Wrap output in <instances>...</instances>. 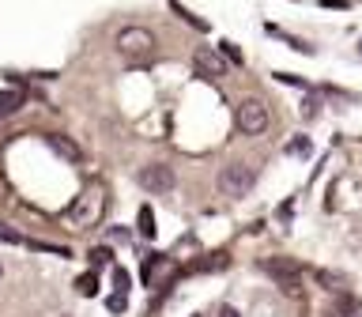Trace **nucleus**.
Listing matches in <instances>:
<instances>
[{
    "mask_svg": "<svg viewBox=\"0 0 362 317\" xmlns=\"http://www.w3.org/2000/svg\"><path fill=\"white\" fill-rule=\"evenodd\" d=\"M136 234H140V238H155V212L147 208V204L140 208V215H136Z\"/></svg>",
    "mask_w": 362,
    "mask_h": 317,
    "instance_id": "nucleus-10",
    "label": "nucleus"
},
{
    "mask_svg": "<svg viewBox=\"0 0 362 317\" xmlns=\"http://www.w3.org/2000/svg\"><path fill=\"white\" fill-rule=\"evenodd\" d=\"M358 57H362V38H358Z\"/></svg>",
    "mask_w": 362,
    "mask_h": 317,
    "instance_id": "nucleus-22",
    "label": "nucleus"
},
{
    "mask_svg": "<svg viewBox=\"0 0 362 317\" xmlns=\"http://www.w3.org/2000/svg\"><path fill=\"white\" fill-rule=\"evenodd\" d=\"M45 144H49L57 155H64L68 163H79V147H76L72 140H68V136H45Z\"/></svg>",
    "mask_w": 362,
    "mask_h": 317,
    "instance_id": "nucleus-9",
    "label": "nucleus"
},
{
    "mask_svg": "<svg viewBox=\"0 0 362 317\" xmlns=\"http://www.w3.org/2000/svg\"><path fill=\"white\" fill-rule=\"evenodd\" d=\"M113 45H117L121 57H147L155 50V34L147 27H121L117 38H113Z\"/></svg>",
    "mask_w": 362,
    "mask_h": 317,
    "instance_id": "nucleus-4",
    "label": "nucleus"
},
{
    "mask_svg": "<svg viewBox=\"0 0 362 317\" xmlns=\"http://www.w3.org/2000/svg\"><path fill=\"white\" fill-rule=\"evenodd\" d=\"M113 287H117L121 294H129V287H132V276L124 268H113Z\"/></svg>",
    "mask_w": 362,
    "mask_h": 317,
    "instance_id": "nucleus-16",
    "label": "nucleus"
},
{
    "mask_svg": "<svg viewBox=\"0 0 362 317\" xmlns=\"http://www.w3.org/2000/svg\"><path fill=\"white\" fill-rule=\"evenodd\" d=\"M0 276H4V265H0Z\"/></svg>",
    "mask_w": 362,
    "mask_h": 317,
    "instance_id": "nucleus-23",
    "label": "nucleus"
},
{
    "mask_svg": "<svg viewBox=\"0 0 362 317\" xmlns=\"http://www.w3.org/2000/svg\"><path fill=\"white\" fill-rule=\"evenodd\" d=\"M219 317H242V313H238L234 306H223V310H219Z\"/></svg>",
    "mask_w": 362,
    "mask_h": 317,
    "instance_id": "nucleus-21",
    "label": "nucleus"
},
{
    "mask_svg": "<svg viewBox=\"0 0 362 317\" xmlns=\"http://www.w3.org/2000/svg\"><path fill=\"white\" fill-rule=\"evenodd\" d=\"M219 50H223V57H226V61H230V64H242V61H245V57L238 53V45H234V42H223Z\"/></svg>",
    "mask_w": 362,
    "mask_h": 317,
    "instance_id": "nucleus-18",
    "label": "nucleus"
},
{
    "mask_svg": "<svg viewBox=\"0 0 362 317\" xmlns=\"http://www.w3.org/2000/svg\"><path fill=\"white\" fill-rule=\"evenodd\" d=\"M102 212H106V189H102V185H87L76 197L72 208H68V223H72L76 231H83V226H95L102 219Z\"/></svg>",
    "mask_w": 362,
    "mask_h": 317,
    "instance_id": "nucleus-1",
    "label": "nucleus"
},
{
    "mask_svg": "<svg viewBox=\"0 0 362 317\" xmlns=\"http://www.w3.org/2000/svg\"><path fill=\"white\" fill-rule=\"evenodd\" d=\"M87 260H90V268H106L110 260H113V249H110V246H95Z\"/></svg>",
    "mask_w": 362,
    "mask_h": 317,
    "instance_id": "nucleus-13",
    "label": "nucleus"
},
{
    "mask_svg": "<svg viewBox=\"0 0 362 317\" xmlns=\"http://www.w3.org/2000/svg\"><path fill=\"white\" fill-rule=\"evenodd\" d=\"M140 185L147 192H155V197H163V192H174L177 174H174V166H166V163H147L140 170Z\"/></svg>",
    "mask_w": 362,
    "mask_h": 317,
    "instance_id": "nucleus-5",
    "label": "nucleus"
},
{
    "mask_svg": "<svg viewBox=\"0 0 362 317\" xmlns=\"http://www.w3.org/2000/svg\"><path fill=\"white\" fill-rule=\"evenodd\" d=\"M76 291L83 294V299H95V294H98V276H95V272L79 276V279H76Z\"/></svg>",
    "mask_w": 362,
    "mask_h": 317,
    "instance_id": "nucleus-12",
    "label": "nucleus"
},
{
    "mask_svg": "<svg viewBox=\"0 0 362 317\" xmlns=\"http://www.w3.org/2000/svg\"><path fill=\"white\" fill-rule=\"evenodd\" d=\"M215 185H219L223 197L238 200V197H245V192L257 185V174H253V166H249V163H226L219 170V178H215Z\"/></svg>",
    "mask_w": 362,
    "mask_h": 317,
    "instance_id": "nucleus-2",
    "label": "nucleus"
},
{
    "mask_svg": "<svg viewBox=\"0 0 362 317\" xmlns=\"http://www.w3.org/2000/svg\"><path fill=\"white\" fill-rule=\"evenodd\" d=\"M106 306H110V313H124V310H129V294H110V299H106Z\"/></svg>",
    "mask_w": 362,
    "mask_h": 317,
    "instance_id": "nucleus-17",
    "label": "nucleus"
},
{
    "mask_svg": "<svg viewBox=\"0 0 362 317\" xmlns=\"http://www.w3.org/2000/svg\"><path fill=\"white\" fill-rule=\"evenodd\" d=\"M287 155H313V140H310V136H294V140L287 144Z\"/></svg>",
    "mask_w": 362,
    "mask_h": 317,
    "instance_id": "nucleus-14",
    "label": "nucleus"
},
{
    "mask_svg": "<svg viewBox=\"0 0 362 317\" xmlns=\"http://www.w3.org/2000/svg\"><path fill=\"white\" fill-rule=\"evenodd\" d=\"M264 268L283 283V291H298V283H302V265L298 260H287V257H272L264 260Z\"/></svg>",
    "mask_w": 362,
    "mask_h": 317,
    "instance_id": "nucleus-6",
    "label": "nucleus"
},
{
    "mask_svg": "<svg viewBox=\"0 0 362 317\" xmlns=\"http://www.w3.org/2000/svg\"><path fill=\"white\" fill-rule=\"evenodd\" d=\"M317 279L325 283V291H339V283H344L339 276H332V272H317Z\"/></svg>",
    "mask_w": 362,
    "mask_h": 317,
    "instance_id": "nucleus-19",
    "label": "nucleus"
},
{
    "mask_svg": "<svg viewBox=\"0 0 362 317\" xmlns=\"http://www.w3.org/2000/svg\"><path fill=\"white\" fill-rule=\"evenodd\" d=\"M19 106H23V95H19V91H0V121L11 117Z\"/></svg>",
    "mask_w": 362,
    "mask_h": 317,
    "instance_id": "nucleus-11",
    "label": "nucleus"
},
{
    "mask_svg": "<svg viewBox=\"0 0 362 317\" xmlns=\"http://www.w3.org/2000/svg\"><path fill=\"white\" fill-rule=\"evenodd\" d=\"M276 79H279V83H291V87H302V91H313L310 83H305V79H298V76H287V72H276Z\"/></svg>",
    "mask_w": 362,
    "mask_h": 317,
    "instance_id": "nucleus-20",
    "label": "nucleus"
},
{
    "mask_svg": "<svg viewBox=\"0 0 362 317\" xmlns=\"http://www.w3.org/2000/svg\"><path fill=\"white\" fill-rule=\"evenodd\" d=\"M268 106L260 98H242L238 102V110H234V125H238V132L242 136H260L268 129Z\"/></svg>",
    "mask_w": 362,
    "mask_h": 317,
    "instance_id": "nucleus-3",
    "label": "nucleus"
},
{
    "mask_svg": "<svg viewBox=\"0 0 362 317\" xmlns=\"http://www.w3.org/2000/svg\"><path fill=\"white\" fill-rule=\"evenodd\" d=\"M192 64H197V72L204 76V79H219V76H226V61L215 50H208V45H200L197 50V57H192Z\"/></svg>",
    "mask_w": 362,
    "mask_h": 317,
    "instance_id": "nucleus-8",
    "label": "nucleus"
},
{
    "mask_svg": "<svg viewBox=\"0 0 362 317\" xmlns=\"http://www.w3.org/2000/svg\"><path fill=\"white\" fill-rule=\"evenodd\" d=\"M174 11H177V16L189 23V27H197V30H208V23H204V19H197V16H192V11H189V8H181L177 0H174Z\"/></svg>",
    "mask_w": 362,
    "mask_h": 317,
    "instance_id": "nucleus-15",
    "label": "nucleus"
},
{
    "mask_svg": "<svg viewBox=\"0 0 362 317\" xmlns=\"http://www.w3.org/2000/svg\"><path fill=\"white\" fill-rule=\"evenodd\" d=\"M144 283H147V287H158V283H166L170 276H174V260H170L166 253H151V257H147L144 260Z\"/></svg>",
    "mask_w": 362,
    "mask_h": 317,
    "instance_id": "nucleus-7",
    "label": "nucleus"
}]
</instances>
